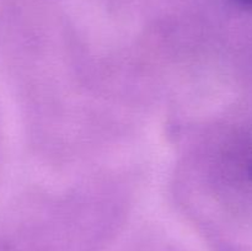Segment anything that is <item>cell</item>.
<instances>
[{
    "label": "cell",
    "mask_w": 252,
    "mask_h": 251,
    "mask_svg": "<svg viewBox=\"0 0 252 251\" xmlns=\"http://www.w3.org/2000/svg\"><path fill=\"white\" fill-rule=\"evenodd\" d=\"M250 175H251V177H252V165H251V167H250Z\"/></svg>",
    "instance_id": "cell-2"
},
{
    "label": "cell",
    "mask_w": 252,
    "mask_h": 251,
    "mask_svg": "<svg viewBox=\"0 0 252 251\" xmlns=\"http://www.w3.org/2000/svg\"><path fill=\"white\" fill-rule=\"evenodd\" d=\"M239 1L244 2V4H249V5L252 4V0H239Z\"/></svg>",
    "instance_id": "cell-1"
}]
</instances>
